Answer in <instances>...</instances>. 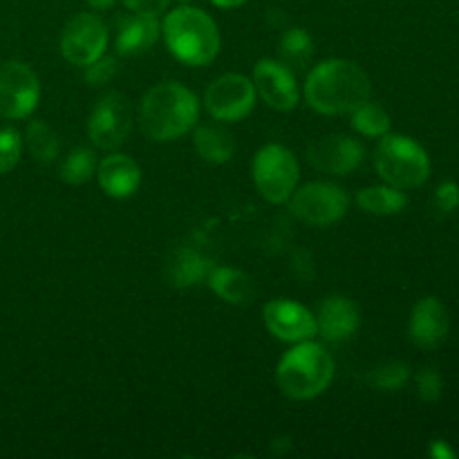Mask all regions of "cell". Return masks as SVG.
I'll return each mask as SVG.
<instances>
[{
    "instance_id": "cell-1",
    "label": "cell",
    "mask_w": 459,
    "mask_h": 459,
    "mask_svg": "<svg viewBox=\"0 0 459 459\" xmlns=\"http://www.w3.org/2000/svg\"><path fill=\"white\" fill-rule=\"evenodd\" d=\"M305 101L314 112L325 117L350 115L368 101L372 83L366 72L348 58L321 61L305 79Z\"/></svg>"
},
{
    "instance_id": "cell-2",
    "label": "cell",
    "mask_w": 459,
    "mask_h": 459,
    "mask_svg": "<svg viewBox=\"0 0 459 459\" xmlns=\"http://www.w3.org/2000/svg\"><path fill=\"white\" fill-rule=\"evenodd\" d=\"M200 119L195 92L179 81H164L146 92L139 108L142 133L152 142H175L193 130Z\"/></svg>"
},
{
    "instance_id": "cell-3",
    "label": "cell",
    "mask_w": 459,
    "mask_h": 459,
    "mask_svg": "<svg viewBox=\"0 0 459 459\" xmlns=\"http://www.w3.org/2000/svg\"><path fill=\"white\" fill-rule=\"evenodd\" d=\"M334 370V359L321 343L300 341L278 361L276 384L285 397L309 402L330 388Z\"/></svg>"
},
{
    "instance_id": "cell-4",
    "label": "cell",
    "mask_w": 459,
    "mask_h": 459,
    "mask_svg": "<svg viewBox=\"0 0 459 459\" xmlns=\"http://www.w3.org/2000/svg\"><path fill=\"white\" fill-rule=\"evenodd\" d=\"M164 40L169 52L188 67H204L218 56L220 30L213 18L197 7L173 9L164 18Z\"/></svg>"
},
{
    "instance_id": "cell-5",
    "label": "cell",
    "mask_w": 459,
    "mask_h": 459,
    "mask_svg": "<svg viewBox=\"0 0 459 459\" xmlns=\"http://www.w3.org/2000/svg\"><path fill=\"white\" fill-rule=\"evenodd\" d=\"M375 170L394 188H420L430 178V157L426 148L406 134L388 133L375 151Z\"/></svg>"
},
{
    "instance_id": "cell-6",
    "label": "cell",
    "mask_w": 459,
    "mask_h": 459,
    "mask_svg": "<svg viewBox=\"0 0 459 459\" xmlns=\"http://www.w3.org/2000/svg\"><path fill=\"white\" fill-rule=\"evenodd\" d=\"M300 169L294 152L282 143H267L254 157V184L272 204H285L299 188Z\"/></svg>"
},
{
    "instance_id": "cell-7",
    "label": "cell",
    "mask_w": 459,
    "mask_h": 459,
    "mask_svg": "<svg viewBox=\"0 0 459 459\" xmlns=\"http://www.w3.org/2000/svg\"><path fill=\"white\" fill-rule=\"evenodd\" d=\"M350 195L332 182H309L290 197V211L307 227H332L345 218Z\"/></svg>"
},
{
    "instance_id": "cell-8",
    "label": "cell",
    "mask_w": 459,
    "mask_h": 459,
    "mask_svg": "<svg viewBox=\"0 0 459 459\" xmlns=\"http://www.w3.org/2000/svg\"><path fill=\"white\" fill-rule=\"evenodd\" d=\"M255 85L254 81L247 79L245 74H229L218 76L204 92V108L213 119L222 124H236V121L247 119L255 108Z\"/></svg>"
},
{
    "instance_id": "cell-9",
    "label": "cell",
    "mask_w": 459,
    "mask_h": 459,
    "mask_svg": "<svg viewBox=\"0 0 459 459\" xmlns=\"http://www.w3.org/2000/svg\"><path fill=\"white\" fill-rule=\"evenodd\" d=\"M40 99V83L36 72L22 61H4L0 65V117L27 119Z\"/></svg>"
},
{
    "instance_id": "cell-10",
    "label": "cell",
    "mask_w": 459,
    "mask_h": 459,
    "mask_svg": "<svg viewBox=\"0 0 459 459\" xmlns=\"http://www.w3.org/2000/svg\"><path fill=\"white\" fill-rule=\"evenodd\" d=\"M133 128V110L121 92H106L88 119V137L99 151H117Z\"/></svg>"
},
{
    "instance_id": "cell-11",
    "label": "cell",
    "mask_w": 459,
    "mask_h": 459,
    "mask_svg": "<svg viewBox=\"0 0 459 459\" xmlns=\"http://www.w3.org/2000/svg\"><path fill=\"white\" fill-rule=\"evenodd\" d=\"M108 27L97 13H76L61 34V54L67 63L85 67L106 54Z\"/></svg>"
},
{
    "instance_id": "cell-12",
    "label": "cell",
    "mask_w": 459,
    "mask_h": 459,
    "mask_svg": "<svg viewBox=\"0 0 459 459\" xmlns=\"http://www.w3.org/2000/svg\"><path fill=\"white\" fill-rule=\"evenodd\" d=\"M255 94L278 112H290L299 106L300 90L294 72L278 58H260L254 67Z\"/></svg>"
},
{
    "instance_id": "cell-13",
    "label": "cell",
    "mask_w": 459,
    "mask_h": 459,
    "mask_svg": "<svg viewBox=\"0 0 459 459\" xmlns=\"http://www.w3.org/2000/svg\"><path fill=\"white\" fill-rule=\"evenodd\" d=\"M263 321L269 334L285 343H300V341H309L318 334L316 316L296 300H269L263 309Z\"/></svg>"
},
{
    "instance_id": "cell-14",
    "label": "cell",
    "mask_w": 459,
    "mask_h": 459,
    "mask_svg": "<svg viewBox=\"0 0 459 459\" xmlns=\"http://www.w3.org/2000/svg\"><path fill=\"white\" fill-rule=\"evenodd\" d=\"M307 160L321 173L345 178L363 164L366 148L361 142L348 137V134H327L321 142L309 146Z\"/></svg>"
},
{
    "instance_id": "cell-15",
    "label": "cell",
    "mask_w": 459,
    "mask_h": 459,
    "mask_svg": "<svg viewBox=\"0 0 459 459\" xmlns=\"http://www.w3.org/2000/svg\"><path fill=\"white\" fill-rule=\"evenodd\" d=\"M448 330H451V318H448L446 307H444V303L439 299L424 296L412 307L408 334H411V341L420 350L439 348L446 341Z\"/></svg>"
},
{
    "instance_id": "cell-16",
    "label": "cell",
    "mask_w": 459,
    "mask_h": 459,
    "mask_svg": "<svg viewBox=\"0 0 459 459\" xmlns=\"http://www.w3.org/2000/svg\"><path fill=\"white\" fill-rule=\"evenodd\" d=\"M316 323L318 334L327 343H343L357 334L361 316H359V307L348 296H327L318 307Z\"/></svg>"
},
{
    "instance_id": "cell-17",
    "label": "cell",
    "mask_w": 459,
    "mask_h": 459,
    "mask_svg": "<svg viewBox=\"0 0 459 459\" xmlns=\"http://www.w3.org/2000/svg\"><path fill=\"white\" fill-rule=\"evenodd\" d=\"M97 179L106 195L115 197V200H126L137 193L139 184H142V169L130 155L112 152V155L103 157V161H99Z\"/></svg>"
},
{
    "instance_id": "cell-18",
    "label": "cell",
    "mask_w": 459,
    "mask_h": 459,
    "mask_svg": "<svg viewBox=\"0 0 459 459\" xmlns=\"http://www.w3.org/2000/svg\"><path fill=\"white\" fill-rule=\"evenodd\" d=\"M161 25L157 16H143V13H133V16H121L117 21L115 48L121 56H137V54L148 52L160 39Z\"/></svg>"
},
{
    "instance_id": "cell-19",
    "label": "cell",
    "mask_w": 459,
    "mask_h": 459,
    "mask_svg": "<svg viewBox=\"0 0 459 459\" xmlns=\"http://www.w3.org/2000/svg\"><path fill=\"white\" fill-rule=\"evenodd\" d=\"M213 267V260L206 258L197 249L179 247L173 258L169 260V264H166V281H169L170 287L186 290V287H195L204 282Z\"/></svg>"
},
{
    "instance_id": "cell-20",
    "label": "cell",
    "mask_w": 459,
    "mask_h": 459,
    "mask_svg": "<svg viewBox=\"0 0 459 459\" xmlns=\"http://www.w3.org/2000/svg\"><path fill=\"white\" fill-rule=\"evenodd\" d=\"M211 290L224 300V303L231 305H247L254 300L255 296V285L251 281V276H247L245 272L233 267H213L211 269L209 278H206Z\"/></svg>"
},
{
    "instance_id": "cell-21",
    "label": "cell",
    "mask_w": 459,
    "mask_h": 459,
    "mask_svg": "<svg viewBox=\"0 0 459 459\" xmlns=\"http://www.w3.org/2000/svg\"><path fill=\"white\" fill-rule=\"evenodd\" d=\"M193 146L197 155L209 164H227L236 152L233 134L220 126H200L193 133Z\"/></svg>"
},
{
    "instance_id": "cell-22",
    "label": "cell",
    "mask_w": 459,
    "mask_h": 459,
    "mask_svg": "<svg viewBox=\"0 0 459 459\" xmlns=\"http://www.w3.org/2000/svg\"><path fill=\"white\" fill-rule=\"evenodd\" d=\"M357 204L370 215H397L408 206V197L402 188L381 184V186H368L359 191Z\"/></svg>"
},
{
    "instance_id": "cell-23",
    "label": "cell",
    "mask_w": 459,
    "mask_h": 459,
    "mask_svg": "<svg viewBox=\"0 0 459 459\" xmlns=\"http://www.w3.org/2000/svg\"><path fill=\"white\" fill-rule=\"evenodd\" d=\"M22 146L30 151V155L34 157L40 164H49L58 157L61 152V139H58L56 130L52 126H48L40 119H31L25 128V137H22Z\"/></svg>"
},
{
    "instance_id": "cell-24",
    "label": "cell",
    "mask_w": 459,
    "mask_h": 459,
    "mask_svg": "<svg viewBox=\"0 0 459 459\" xmlns=\"http://www.w3.org/2000/svg\"><path fill=\"white\" fill-rule=\"evenodd\" d=\"M278 61L285 63L290 70H303L309 65L314 56V40L303 27H291L282 34L281 43H278Z\"/></svg>"
},
{
    "instance_id": "cell-25",
    "label": "cell",
    "mask_w": 459,
    "mask_h": 459,
    "mask_svg": "<svg viewBox=\"0 0 459 459\" xmlns=\"http://www.w3.org/2000/svg\"><path fill=\"white\" fill-rule=\"evenodd\" d=\"M350 126L363 137L381 139L390 133V115L381 106L372 103L370 99L350 112Z\"/></svg>"
},
{
    "instance_id": "cell-26",
    "label": "cell",
    "mask_w": 459,
    "mask_h": 459,
    "mask_svg": "<svg viewBox=\"0 0 459 459\" xmlns=\"http://www.w3.org/2000/svg\"><path fill=\"white\" fill-rule=\"evenodd\" d=\"M97 155H94L92 148L79 146L61 161V169H58V175L65 184H72V186H81V184L90 182V179L97 175Z\"/></svg>"
},
{
    "instance_id": "cell-27",
    "label": "cell",
    "mask_w": 459,
    "mask_h": 459,
    "mask_svg": "<svg viewBox=\"0 0 459 459\" xmlns=\"http://www.w3.org/2000/svg\"><path fill=\"white\" fill-rule=\"evenodd\" d=\"M368 379H370L372 388L381 390V393H397V390H402L403 385L408 384V379H411V368L403 361H390L375 368Z\"/></svg>"
},
{
    "instance_id": "cell-28",
    "label": "cell",
    "mask_w": 459,
    "mask_h": 459,
    "mask_svg": "<svg viewBox=\"0 0 459 459\" xmlns=\"http://www.w3.org/2000/svg\"><path fill=\"white\" fill-rule=\"evenodd\" d=\"M22 155V137L16 128H0V175L12 173Z\"/></svg>"
},
{
    "instance_id": "cell-29",
    "label": "cell",
    "mask_w": 459,
    "mask_h": 459,
    "mask_svg": "<svg viewBox=\"0 0 459 459\" xmlns=\"http://www.w3.org/2000/svg\"><path fill=\"white\" fill-rule=\"evenodd\" d=\"M442 388V375L437 372V368H421V370L417 372V394H420L421 402H439Z\"/></svg>"
},
{
    "instance_id": "cell-30",
    "label": "cell",
    "mask_w": 459,
    "mask_h": 459,
    "mask_svg": "<svg viewBox=\"0 0 459 459\" xmlns=\"http://www.w3.org/2000/svg\"><path fill=\"white\" fill-rule=\"evenodd\" d=\"M85 70V83L88 85H106L115 79L117 70H119V63L115 56H99L97 61H92L90 65L83 67Z\"/></svg>"
},
{
    "instance_id": "cell-31",
    "label": "cell",
    "mask_w": 459,
    "mask_h": 459,
    "mask_svg": "<svg viewBox=\"0 0 459 459\" xmlns=\"http://www.w3.org/2000/svg\"><path fill=\"white\" fill-rule=\"evenodd\" d=\"M435 204L444 213H453L459 206V184L457 182H442L435 191Z\"/></svg>"
},
{
    "instance_id": "cell-32",
    "label": "cell",
    "mask_w": 459,
    "mask_h": 459,
    "mask_svg": "<svg viewBox=\"0 0 459 459\" xmlns=\"http://www.w3.org/2000/svg\"><path fill=\"white\" fill-rule=\"evenodd\" d=\"M133 13H143V16H160L170 0H121Z\"/></svg>"
},
{
    "instance_id": "cell-33",
    "label": "cell",
    "mask_w": 459,
    "mask_h": 459,
    "mask_svg": "<svg viewBox=\"0 0 459 459\" xmlns=\"http://www.w3.org/2000/svg\"><path fill=\"white\" fill-rule=\"evenodd\" d=\"M430 455L435 459H453L455 457V451H453L446 442L437 439V442H433V446H430Z\"/></svg>"
},
{
    "instance_id": "cell-34",
    "label": "cell",
    "mask_w": 459,
    "mask_h": 459,
    "mask_svg": "<svg viewBox=\"0 0 459 459\" xmlns=\"http://www.w3.org/2000/svg\"><path fill=\"white\" fill-rule=\"evenodd\" d=\"M211 3H213L215 7H222V9H236V7H240V4H245L247 0H211Z\"/></svg>"
},
{
    "instance_id": "cell-35",
    "label": "cell",
    "mask_w": 459,
    "mask_h": 459,
    "mask_svg": "<svg viewBox=\"0 0 459 459\" xmlns=\"http://www.w3.org/2000/svg\"><path fill=\"white\" fill-rule=\"evenodd\" d=\"M85 3L92 9H97V12H103V9H110L115 4V0H85Z\"/></svg>"
}]
</instances>
